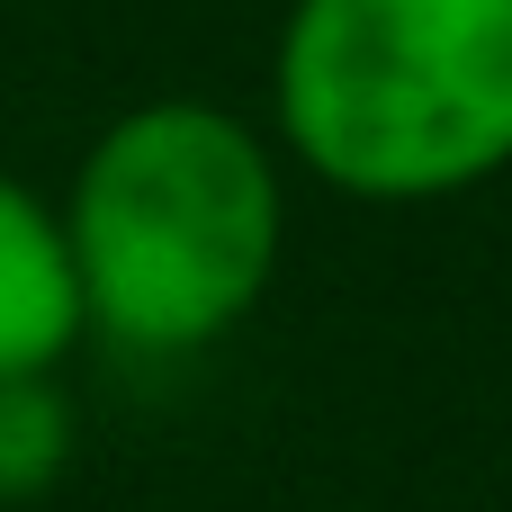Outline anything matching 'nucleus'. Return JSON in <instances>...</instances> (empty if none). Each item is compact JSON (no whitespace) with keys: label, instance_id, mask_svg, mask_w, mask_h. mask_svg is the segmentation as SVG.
Wrapping results in <instances>:
<instances>
[{"label":"nucleus","instance_id":"obj_4","mask_svg":"<svg viewBox=\"0 0 512 512\" xmlns=\"http://www.w3.org/2000/svg\"><path fill=\"white\" fill-rule=\"evenodd\" d=\"M72 459V405L54 378H0V504H36Z\"/></svg>","mask_w":512,"mask_h":512},{"label":"nucleus","instance_id":"obj_2","mask_svg":"<svg viewBox=\"0 0 512 512\" xmlns=\"http://www.w3.org/2000/svg\"><path fill=\"white\" fill-rule=\"evenodd\" d=\"M270 117L342 198H459L512 162V0H297Z\"/></svg>","mask_w":512,"mask_h":512},{"label":"nucleus","instance_id":"obj_3","mask_svg":"<svg viewBox=\"0 0 512 512\" xmlns=\"http://www.w3.org/2000/svg\"><path fill=\"white\" fill-rule=\"evenodd\" d=\"M81 324L90 315H81L63 207H45L18 171H0V378H54Z\"/></svg>","mask_w":512,"mask_h":512},{"label":"nucleus","instance_id":"obj_1","mask_svg":"<svg viewBox=\"0 0 512 512\" xmlns=\"http://www.w3.org/2000/svg\"><path fill=\"white\" fill-rule=\"evenodd\" d=\"M63 243L81 315L126 351H207L234 333L288 243L270 144L216 99H144L72 171Z\"/></svg>","mask_w":512,"mask_h":512}]
</instances>
